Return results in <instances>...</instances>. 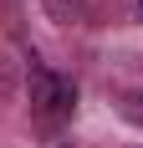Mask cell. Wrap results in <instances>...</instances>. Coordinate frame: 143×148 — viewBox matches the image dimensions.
Listing matches in <instances>:
<instances>
[{"mask_svg":"<svg viewBox=\"0 0 143 148\" xmlns=\"http://www.w3.org/2000/svg\"><path fill=\"white\" fill-rule=\"evenodd\" d=\"M26 87H31V123H36L41 133H61V123H67L72 107H77L72 82L36 61V66H31V77H26Z\"/></svg>","mask_w":143,"mask_h":148,"instance_id":"cell-1","label":"cell"},{"mask_svg":"<svg viewBox=\"0 0 143 148\" xmlns=\"http://www.w3.org/2000/svg\"><path fill=\"white\" fill-rule=\"evenodd\" d=\"M138 15H143V0H138Z\"/></svg>","mask_w":143,"mask_h":148,"instance_id":"cell-2","label":"cell"}]
</instances>
